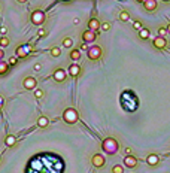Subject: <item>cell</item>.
I'll return each instance as SVG.
<instances>
[{
    "instance_id": "9a60e30c",
    "label": "cell",
    "mask_w": 170,
    "mask_h": 173,
    "mask_svg": "<svg viewBox=\"0 0 170 173\" xmlns=\"http://www.w3.org/2000/svg\"><path fill=\"white\" fill-rule=\"evenodd\" d=\"M27 55H29V48H26V46H18L16 48V57L26 58Z\"/></svg>"
},
{
    "instance_id": "cb8c5ba5",
    "label": "cell",
    "mask_w": 170,
    "mask_h": 173,
    "mask_svg": "<svg viewBox=\"0 0 170 173\" xmlns=\"http://www.w3.org/2000/svg\"><path fill=\"white\" fill-rule=\"evenodd\" d=\"M63 46L64 48H72L73 46V39L72 37H64L63 39Z\"/></svg>"
},
{
    "instance_id": "8fae6325",
    "label": "cell",
    "mask_w": 170,
    "mask_h": 173,
    "mask_svg": "<svg viewBox=\"0 0 170 173\" xmlns=\"http://www.w3.org/2000/svg\"><path fill=\"white\" fill-rule=\"evenodd\" d=\"M69 75H70L72 78H78V76L81 75V66L76 64V63L70 64V67H69Z\"/></svg>"
},
{
    "instance_id": "f35d334b",
    "label": "cell",
    "mask_w": 170,
    "mask_h": 173,
    "mask_svg": "<svg viewBox=\"0 0 170 173\" xmlns=\"http://www.w3.org/2000/svg\"><path fill=\"white\" fill-rule=\"evenodd\" d=\"M16 2H18V3H26L27 0H16Z\"/></svg>"
},
{
    "instance_id": "ab89813d",
    "label": "cell",
    "mask_w": 170,
    "mask_h": 173,
    "mask_svg": "<svg viewBox=\"0 0 170 173\" xmlns=\"http://www.w3.org/2000/svg\"><path fill=\"white\" fill-rule=\"evenodd\" d=\"M163 2H167V3H169V2H170V0H163Z\"/></svg>"
},
{
    "instance_id": "2e32d148",
    "label": "cell",
    "mask_w": 170,
    "mask_h": 173,
    "mask_svg": "<svg viewBox=\"0 0 170 173\" xmlns=\"http://www.w3.org/2000/svg\"><path fill=\"white\" fill-rule=\"evenodd\" d=\"M69 57H70V60H73V61L81 60V57H82V54H81V49H72L70 54H69Z\"/></svg>"
},
{
    "instance_id": "74e56055",
    "label": "cell",
    "mask_w": 170,
    "mask_h": 173,
    "mask_svg": "<svg viewBox=\"0 0 170 173\" xmlns=\"http://www.w3.org/2000/svg\"><path fill=\"white\" fill-rule=\"evenodd\" d=\"M166 29H167V33H169V34H170V22H169V26H167V27H166Z\"/></svg>"
},
{
    "instance_id": "1f68e13d",
    "label": "cell",
    "mask_w": 170,
    "mask_h": 173,
    "mask_svg": "<svg viewBox=\"0 0 170 173\" xmlns=\"http://www.w3.org/2000/svg\"><path fill=\"white\" fill-rule=\"evenodd\" d=\"M45 34H46V30H43V29H40V30H39V33H37V36H39V37H42V36H45Z\"/></svg>"
},
{
    "instance_id": "e0dca14e",
    "label": "cell",
    "mask_w": 170,
    "mask_h": 173,
    "mask_svg": "<svg viewBox=\"0 0 170 173\" xmlns=\"http://www.w3.org/2000/svg\"><path fill=\"white\" fill-rule=\"evenodd\" d=\"M48 124H49V119H48L46 116H39L37 118V127L45 128V127H48Z\"/></svg>"
},
{
    "instance_id": "4dcf8cb0",
    "label": "cell",
    "mask_w": 170,
    "mask_h": 173,
    "mask_svg": "<svg viewBox=\"0 0 170 173\" xmlns=\"http://www.w3.org/2000/svg\"><path fill=\"white\" fill-rule=\"evenodd\" d=\"M6 33H8V27L2 26V27H0V34H2V36H5Z\"/></svg>"
},
{
    "instance_id": "5b68a950",
    "label": "cell",
    "mask_w": 170,
    "mask_h": 173,
    "mask_svg": "<svg viewBox=\"0 0 170 173\" xmlns=\"http://www.w3.org/2000/svg\"><path fill=\"white\" fill-rule=\"evenodd\" d=\"M91 164H93L95 169H102V167H105V164H106V158H105L102 154H94V155L91 157Z\"/></svg>"
},
{
    "instance_id": "d590c367",
    "label": "cell",
    "mask_w": 170,
    "mask_h": 173,
    "mask_svg": "<svg viewBox=\"0 0 170 173\" xmlns=\"http://www.w3.org/2000/svg\"><path fill=\"white\" fill-rule=\"evenodd\" d=\"M33 69H34V70H40V69H42V64H39V63H36V64L33 66Z\"/></svg>"
},
{
    "instance_id": "4316f807",
    "label": "cell",
    "mask_w": 170,
    "mask_h": 173,
    "mask_svg": "<svg viewBox=\"0 0 170 173\" xmlns=\"http://www.w3.org/2000/svg\"><path fill=\"white\" fill-rule=\"evenodd\" d=\"M110 27H112V26H110V24H109V22H103L100 29H102L103 32H109V30H110Z\"/></svg>"
},
{
    "instance_id": "30bf717a",
    "label": "cell",
    "mask_w": 170,
    "mask_h": 173,
    "mask_svg": "<svg viewBox=\"0 0 170 173\" xmlns=\"http://www.w3.org/2000/svg\"><path fill=\"white\" fill-rule=\"evenodd\" d=\"M152 43H154V46L157 48V49H166L167 48V40L164 39V37H161V36H158V37H155L154 40H152Z\"/></svg>"
},
{
    "instance_id": "f546056e",
    "label": "cell",
    "mask_w": 170,
    "mask_h": 173,
    "mask_svg": "<svg viewBox=\"0 0 170 173\" xmlns=\"http://www.w3.org/2000/svg\"><path fill=\"white\" fill-rule=\"evenodd\" d=\"M158 34H160L161 37H164V36L167 34V29H166V27H160V29H158Z\"/></svg>"
},
{
    "instance_id": "5bb4252c",
    "label": "cell",
    "mask_w": 170,
    "mask_h": 173,
    "mask_svg": "<svg viewBox=\"0 0 170 173\" xmlns=\"http://www.w3.org/2000/svg\"><path fill=\"white\" fill-rule=\"evenodd\" d=\"M146 163H148V166L154 167V166H157V164L160 163V157H158L157 154H149V155L146 157Z\"/></svg>"
},
{
    "instance_id": "4fadbf2b",
    "label": "cell",
    "mask_w": 170,
    "mask_h": 173,
    "mask_svg": "<svg viewBox=\"0 0 170 173\" xmlns=\"http://www.w3.org/2000/svg\"><path fill=\"white\" fill-rule=\"evenodd\" d=\"M82 40L87 43V42H94L95 40V32L93 30H85L82 33Z\"/></svg>"
},
{
    "instance_id": "7402d4cb",
    "label": "cell",
    "mask_w": 170,
    "mask_h": 173,
    "mask_svg": "<svg viewBox=\"0 0 170 173\" xmlns=\"http://www.w3.org/2000/svg\"><path fill=\"white\" fill-rule=\"evenodd\" d=\"M119 19L123 21V22H127V21L130 19V14H128L127 11H121V12H119Z\"/></svg>"
},
{
    "instance_id": "836d02e7",
    "label": "cell",
    "mask_w": 170,
    "mask_h": 173,
    "mask_svg": "<svg viewBox=\"0 0 170 173\" xmlns=\"http://www.w3.org/2000/svg\"><path fill=\"white\" fill-rule=\"evenodd\" d=\"M3 105H5V98L0 95V111H2V108H3Z\"/></svg>"
},
{
    "instance_id": "52a82bcc",
    "label": "cell",
    "mask_w": 170,
    "mask_h": 173,
    "mask_svg": "<svg viewBox=\"0 0 170 173\" xmlns=\"http://www.w3.org/2000/svg\"><path fill=\"white\" fill-rule=\"evenodd\" d=\"M22 87L26 90H36L37 88V81L33 76H27L22 79Z\"/></svg>"
},
{
    "instance_id": "d6a6232c",
    "label": "cell",
    "mask_w": 170,
    "mask_h": 173,
    "mask_svg": "<svg viewBox=\"0 0 170 173\" xmlns=\"http://www.w3.org/2000/svg\"><path fill=\"white\" fill-rule=\"evenodd\" d=\"M124 152H126V155H131V148H126V149H124Z\"/></svg>"
},
{
    "instance_id": "b9f144b4",
    "label": "cell",
    "mask_w": 170,
    "mask_h": 173,
    "mask_svg": "<svg viewBox=\"0 0 170 173\" xmlns=\"http://www.w3.org/2000/svg\"><path fill=\"white\" fill-rule=\"evenodd\" d=\"M0 160H2V158H0Z\"/></svg>"
},
{
    "instance_id": "3957f363",
    "label": "cell",
    "mask_w": 170,
    "mask_h": 173,
    "mask_svg": "<svg viewBox=\"0 0 170 173\" xmlns=\"http://www.w3.org/2000/svg\"><path fill=\"white\" fill-rule=\"evenodd\" d=\"M87 51H88V52H87V54H88V58H90L91 61L100 60L102 55H103V49H102V46H99V45H94V46L88 48Z\"/></svg>"
},
{
    "instance_id": "ac0fdd59",
    "label": "cell",
    "mask_w": 170,
    "mask_h": 173,
    "mask_svg": "<svg viewBox=\"0 0 170 173\" xmlns=\"http://www.w3.org/2000/svg\"><path fill=\"white\" fill-rule=\"evenodd\" d=\"M15 143H16V137H15L14 134H9V136H6V139H5V145H6V146L12 148Z\"/></svg>"
},
{
    "instance_id": "ffe728a7",
    "label": "cell",
    "mask_w": 170,
    "mask_h": 173,
    "mask_svg": "<svg viewBox=\"0 0 170 173\" xmlns=\"http://www.w3.org/2000/svg\"><path fill=\"white\" fill-rule=\"evenodd\" d=\"M49 54H51L54 58H57V57H60V55H61V49H60L58 46H54V48H51V49H49Z\"/></svg>"
},
{
    "instance_id": "6da1fadb",
    "label": "cell",
    "mask_w": 170,
    "mask_h": 173,
    "mask_svg": "<svg viewBox=\"0 0 170 173\" xmlns=\"http://www.w3.org/2000/svg\"><path fill=\"white\" fill-rule=\"evenodd\" d=\"M102 149L108 155H115L119 151V143H118V140L115 137H106L102 142Z\"/></svg>"
},
{
    "instance_id": "f1b7e54d",
    "label": "cell",
    "mask_w": 170,
    "mask_h": 173,
    "mask_svg": "<svg viewBox=\"0 0 170 173\" xmlns=\"http://www.w3.org/2000/svg\"><path fill=\"white\" fill-rule=\"evenodd\" d=\"M133 29L142 30V29H143V27H142V22H140V21H134V22H133Z\"/></svg>"
},
{
    "instance_id": "83f0119b",
    "label": "cell",
    "mask_w": 170,
    "mask_h": 173,
    "mask_svg": "<svg viewBox=\"0 0 170 173\" xmlns=\"http://www.w3.org/2000/svg\"><path fill=\"white\" fill-rule=\"evenodd\" d=\"M16 63H18V57H11V58L8 60V64H9V66H15Z\"/></svg>"
},
{
    "instance_id": "ba28073f",
    "label": "cell",
    "mask_w": 170,
    "mask_h": 173,
    "mask_svg": "<svg viewBox=\"0 0 170 173\" xmlns=\"http://www.w3.org/2000/svg\"><path fill=\"white\" fill-rule=\"evenodd\" d=\"M124 166L127 169H134L137 166V158L134 155H126L124 157Z\"/></svg>"
},
{
    "instance_id": "484cf974",
    "label": "cell",
    "mask_w": 170,
    "mask_h": 173,
    "mask_svg": "<svg viewBox=\"0 0 170 173\" xmlns=\"http://www.w3.org/2000/svg\"><path fill=\"white\" fill-rule=\"evenodd\" d=\"M34 97H36V98H42V97H43V91H42L40 88H36V90H34Z\"/></svg>"
},
{
    "instance_id": "44dd1931",
    "label": "cell",
    "mask_w": 170,
    "mask_h": 173,
    "mask_svg": "<svg viewBox=\"0 0 170 173\" xmlns=\"http://www.w3.org/2000/svg\"><path fill=\"white\" fill-rule=\"evenodd\" d=\"M139 37L140 39H148L149 37V29H142V30H139Z\"/></svg>"
},
{
    "instance_id": "e575fe53",
    "label": "cell",
    "mask_w": 170,
    "mask_h": 173,
    "mask_svg": "<svg viewBox=\"0 0 170 173\" xmlns=\"http://www.w3.org/2000/svg\"><path fill=\"white\" fill-rule=\"evenodd\" d=\"M3 57H5V51H3V48H0V61L3 60Z\"/></svg>"
},
{
    "instance_id": "d4e9b609",
    "label": "cell",
    "mask_w": 170,
    "mask_h": 173,
    "mask_svg": "<svg viewBox=\"0 0 170 173\" xmlns=\"http://www.w3.org/2000/svg\"><path fill=\"white\" fill-rule=\"evenodd\" d=\"M112 173H124V167L121 164H115L112 167Z\"/></svg>"
},
{
    "instance_id": "8992f818",
    "label": "cell",
    "mask_w": 170,
    "mask_h": 173,
    "mask_svg": "<svg viewBox=\"0 0 170 173\" xmlns=\"http://www.w3.org/2000/svg\"><path fill=\"white\" fill-rule=\"evenodd\" d=\"M52 78H54V81L55 82H64L66 79H67V73H66V70L64 69H55L54 70V73H52Z\"/></svg>"
},
{
    "instance_id": "277c9868",
    "label": "cell",
    "mask_w": 170,
    "mask_h": 173,
    "mask_svg": "<svg viewBox=\"0 0 170 173\" xmlns=\"http://www.w3.org/2000/svg\"><path fill=\"white\" fill-rule=\"evenodd\" d=\"M30 19H32V22L34 24V26H42V24L45 22V19H46V15L42 12V11H34L32 15H30Z\"/></svg>"
},
{
    "instance_id": "9c48e42d",
    "label": "cell",
    "mask_w": 170,
    "mask_h": 173,
    "mask_svg": "<svg viewBox=\"0 0 170 173\" xmlns=\"http://www.w3.org/2000/svg\"><path fill=\"white\" fill-rule=\"evenodd\" d=\"M102 27V22L97 19L95 17H93V18H90V21H88V30H93V32H99V29Z\"/></svg>"
},
{
    "instance_id": "d6986e66",
    "label": "cell",
    "mask_w": 170,
    "mask_h": 173,
    "mask_svg": "<svg viewBox=\"0 0 170 173\" xmlns=\"http://www.w3.org/2000/svg\"><path fill=\"white\" fill-rule=\"evenodd\" d=\"M8 70H9V64H8V63H5V61L2 60V61H0V76L6 75Z\"/></svg>"
},
{
    "instance_id": "60d3db41",
    "label": "cell",
    "mask_w": 170,
    "mask_h": 173,
    "mask_svg": "<svg viewBox=\"0 0 170 173\" xmlns=\"http://www.w3.org/2000/svg\"><path fill=\"white\" fill-rule=\"evenodd\" d=\"M137 2H145V0H137Z\"/></svg>"
},
{
    "instance_id": "603a6c76",
    "label": "cell",
    "mask_w": 170,
    "mask_h": 173,
    "mask_svg": "<svg viewBox=\"0 0 170 173\" xmlns=\"http://www.w3.org/2000/svg\"><path fill=\"white\" fill-rule=\"evenodd\" d=\"M9 43H11V42H9V39H8L6 36H2V37H0V48L5 49V48L9 46Z\"/></svg>"
},
{
    "instance_id": "7a4b0ae2",
    "label": "cell",
    "mask_w": 170,
    "mask_h": 173,
    "mask_svg": "<svg viewBox=\"0 0 170 173\" xmlns=\"http://www.w3.org/2000/svg\"><path fill=\"white\" fill-rule=\"evenodd\" d=\"M63 121L66 124H76L79 121V113L75 108H67L64 112H63Z\"/></svg>"
},
{
    "instance_id": "7c38bea8",
    "label": "cell",
    "mask_w": 170,
    "mask_h": 173,
    "mask_svg": "<svg viewBox=\"0 0 170 173\" xmlns=\"http://www.w3.org/2000/svg\"><path fill=\"white\" fill-rule=\"evenodd\" d=\"M143 6H145V11L154 12V11L158 8V3H157V0H145V2H143Z\"/></svg>"
},
{
    "instance_id": "8d00e7d4",
    "label": "cell",
    "mask_w": 170,
    "mask_h": 173,
    "mask_svg": "<svg viewBox=\"0 0 170 173\" xmlns=\"http://www.w3.org/2000/svg\"><path fill=\"white\" fill-rule=\"evenodd\" d=\"M81 49H87V45H85V42H82V43H81Z\"/></svg>"
}]
</instances>
